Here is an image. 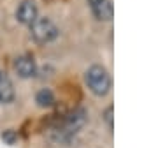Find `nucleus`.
Here are the masks:
<instances>
[{
	"mask_svg": "<svg viewBox=\"0 0 144 148\" xmlns=\"http://www.w3.org/2000/svg\"><path fill=\"white\" fill-rule=\"evenodd\" d=\"M113 113H114V108L113 106H107L105 111H104V120L107 123V129L113 132V129H114V123H113Z\"/></svg>",
	"mask_w": 144,
	"mask_h": 148,
	"instance_id": "6e6552de",
	"label": "nucleus"
},
{
	"mask_svg": "<svg viewBox=\"0 0 144 148\" xmlns=\"http://www.w3.org/2000/svg\"><path fill=\"white\" fill-rule=\"evenodd\" d=\"M37 16H39V9H37V5H35L33 0H25V2H21L20 7L16 9L18 21L23 23V25H28V27L35 21Z\"/></svg>",
	"mask_w": 144,
	"mask_h": 148,
	"instance_id": "39448f33",
	"label": "nucleus"
},
{
	"mask_svg": "<svg viewBox=\"0 0 144 148\" xmlns=\"http://www.w3.org/2000/svg\"><path fill=\"white\" fill-rule=\"evenodd\" d=\"M58 28L49 18H35V21L30 25V35L37 44H48L58 37Z\"/></svg>",
	"mask_w": 144,
	"mask_h": 148,
	"instance_id": "f03ea898",
	"label": "nucleus"
},
{
	"mask_svg": "<svg viewBox=\"0 0 144 148\" xmlns=\"http://www.w3.org/2000/svg\"><path fill=\"white\" fill-rule=\"evenodd\" d=\"M14 71L18 72L20 78L28 79V78H33L37 74V64H35L32 55H21L14 62Z\"/></svg>",
	"mask_w": 144,
	"mask_h": 148,
	"instance_id": "7ed1b4c3",
	"label": "nucleus"
},
{
	"mask_svg": "<svg viewBox=\"0 0 144 148\" xmlns=\"http://www.w3.org/2000/svg\"><path fill=\"white\" fill-rule=\"evenodd\" d=\"M84 81L90 88V92L98 97H104L111 90V76L105 67L102 65H92L84 72Z\"/></svg>",
	"mask_w": 144,
	"mask_h": 148,
	"instance_id": "f257e3e1",
	"label": "nucleus"
},
{
	"mask_svg": "<svg viewBox=\"0 0 144 148\" xmlns=\"http://www.w3.org/2000/svg\"><path fill=\"white\" fill-rule=\"evenodd\" d=\"M14 101V85L5 72L0 71V102L9 104Z\"/></svg>",
	"mask_w": 144,
	"mask_h": 148,
	"instance_id": "423d86ee",
	"label": "nucleus"
},
{
	"mask_svg": "<svg viewBox=\"0 0 144 148\" xmlns=\"http://www.w3.org/2000/svg\"><path fill=\"white\" fill-rule=\"evenodd\" d=\"M35 101H37L41 108H51L55 104V95H53V92L49 88H42L37 94V97H35Z\"/></svg>",
	"mask_w": 144,
	"mask_h": 148,
	"instance_id": "0eeeda50",
	"label": "nucleus"
},
{
	"mask_svg": "<svg viewBox=\"0 0 144 148\" xmlns=\"http://www.w3.org/2000/svg\"><path fill=\"white\" fill-rule=\"evenodd\" d=\"M90 4V9L95 14L97 20L100 21H111L113 20V14H114V9H113V0H88Z\"/></svg>",
	"mask_w": 144,
	"mask_h": 148,
	"instance_id": "20e7f679",
	"label": "nucleus"
}]
</instances>
